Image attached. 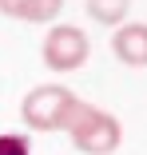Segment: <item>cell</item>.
Segmentation results:
<instances>
[{"instance_id": "3", "label": "cell", "mask_w": 147, "mask_h": 155, "mask_svg": "<svg viewBox=\"0 0 147 155\" xmlns=\"http://www.w3.org/2000/svg\"><path fill=\"white\" fill-rule=\"evenodd\" d=\"M87 56H92V40L76 24H52V32L44 36V64L52 72H76L87 64Z\"/></svg>"}, {"instance_id": "6", "label": "cell", "mask_w": 147, "mask_h": 155, "mask_svg": "<svg viewBox=\"0 0 147 155\" xmlns=\"http://www.w3.org/2000/svg\"><path fill=\"white\" fill-rule=\"evenodd\" d=\"M83 8H87V16H92L96 24L115 28V24H123V20H127L131 0H83Z\"/></svg>"}, {"instance_id": "5", "label": "cell", "mask_w": 147, "mask_h": 155, "mask_svg": "<svg viewBox=\"0 0 147 155\" xmlns=\"http://www.w3.org/2000/svg\"><path fill=\"white\" fill-rule=\"evenodd\" d=\"M60 8L64 0H0V12L24 24H52L60 16Z\"/></svg>"}, {"instance_id": "4", "label": "cell", "mask_w": 147, "mask_h": 155, "mask_svg": "<svg viewBox=\"0 0 147 155\" xmlns=\"http://www.w3.org/2000/svg\"><path fill=\"white\" fill-rule=\"evenodd\" d=\"M111 52L127 68H147V24H119L111 36Z\"/></svg>"}, {"instance_id": "1", "label": "cell", "mask_w": 147, "mask_h": 155, "mask_svg": "<svg viewBox=\"0 0 147 155\" xmlns=\"http://www.w3.org/2000/svg\"><path fill=\"white\" fill-rule=\"evenodd\" d=\"M80 96L76 91H68V87H60V84H40V87H32L24 96V123L32 131H68V123L76 119V111H80Z\"/></svg>"}, {"instance_id": "7", "label": "cell", "mask_w": 147, "mask_h": 155, "mask_svg": "<svg viewBox=\"0 0 147 155\" xmlns=\"http://www.w3.org/2000/svg\"><path fill=\"white\" fill-rule=\"evenodd\" d=\"M0 155H32L24 135H0Z\"/></svg>"}, {"instance_id": "2", "label": "cell", "mask_w": 147, "mask_h": 155, "mask_svg": "<svg viewBox=\"0 0 147 155\" xmlns=\"http://www.w3.org/2000/svg\"><path fill=\"white\" fill-rule=\"evenodd\" d=\"M68 139L83 155H107V151H115L123 143V123L115 119L111 111H103V107L80 104L76 119L68 123Z\"/></svg>"}]
</instances>
